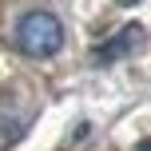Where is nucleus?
<instances>
[{"label": "nucleus", "instance_id": "1", "mask_svg": "<svg viewBox=\"0 0 151 151\" xmlns=\"http://www.w3.org/2000/svg\"><path fill=\"white\" fill-rule=\"evenodd\" d=\"M16 44H20L24 56L32 60H48L64 48V24L56 20L52 12H28L20 24H16Z\"/></svg>", "mask_w": 151, "mask_h": 151}, {"label": "nucleus", "instance_id": "2", "mask_svg": "<svg viewBox=\"0 0 151 151\" xmlns=\"http://www.w3.org/2000/svg\"><path fill=\"white\" fill-rule=\"evenodd\" d=\"M139 44H143V28H139V24H127L123 32H115V36H111V40H107V44L96 52V60H99V64L123 60V56H127V52H135Z\"/></svg>", "mask_w": 151, "mask_h": 151}, {"label": "nucleus", "instance_id": "3", "mask_svg": "<svg viewBox=\"0 0 151 151\" xmlns=\"http://www.w3.org/2000/svg\"><path fill=\"white\" fill-rule=\"evenodd\" d=\"M139 151H151V139H147V143H139Z\"/></svg>", "mask_w": 151, "mask_h": 151}, {"label": "nucleus", "instance_id": "4", "mask_svg": "<svg viewBox=\"0 0 151 151\" xmlns=\"http://www.w3.org/2000/svg\"><path fill=\"white\" fill-rule=\"evenodd\" d=\"M115 4H135V0H115Z\"/></svg>", "mask_w": 151, "mask_h": 151}]
</instances>
